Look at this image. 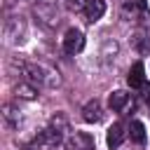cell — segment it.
Wrapping results in <instances>:
<instances>
[{"label": "cell", "instance_id": "5", "mask_svg": "<svg viewBox=\"0 0 150 150\" xmlns=\"http://www.w3.org/2000/svg\"><path fill=\"white\" fill-rule=\"evenodd\" d=\"M129 94L127 91H122V89H117V91H112L110 96H108V105H110V110H115V112H122L127 105H129Z\"/></svg>", "mask_w": 150, "mask_h": 150}, {"label": "cell", "instance_id": "8", "mask_svg": "<svg viewBox=\"0 0 150 150\" xmlns=\"http://www.w3.org/2000/svg\"><path fill=\"white\" fill-rule=\"evenodd\" d=\"M16 96L19 98H26V101H33L35 96H38V89L33 87V84H26V82H21V84H16Z\"/></svg>", "mask_w": 150, "mask_h": 150}, {"label": "cell", "instance_id": "3", "mask_svg": "<svg viewBox=\"0 0 150 150\" xmlns=\"http://www.w3.org/2000/svg\"><path fill=\"white\" fill-rule=\"evenodd\" d=\"M124 127L120 124V122H115L110 129H108V136H105V141H108V148L110 150H117L120 145H122V141H124Z\"/></svg>", "mask_w": 150, "mask_h": 150}, {"label": "cell", "instance_id": "6", "mask_svg": "<svg viewBox=\"0 0 150 150\" xmlns=\"http://www.w3.org/2000/svg\"><path fill=\"white\" fill-rule=\"evenodd\" d=\"M105 14V2L103 0H89L87 2V7H84V16H87V21H98L101 16Z\"/></svg>", "mask_w": 150, "mask_h": 150}, {"label": "cell", "instance_id": "7", "mask_svg": "<svg viewBox=\"0 0 150 150\" xmlns=\"http://www.w3.org/2000/svg\"><path fill=\"white\" fill-rule=\"evenodd\" d=\"M129 136H131V141H134V143L143 145V143H145V127H143V122L134 120V122L129 124Z\"/></svg>", "mask_w": 150, "mask_h": 150}, {"label": "cell", "instance_id": "2", "mask_svg": "<svg viewBox=\"0 0 150 150\" xmlns=\"http://www.w3.org/2000/svg\"><path fill=\"white\" fill-rule=\"evenodd\" d=\"M101 117H103V112H101V103L94 98V101H89V103H84V108H82V120L87 122V124H96V122H101Z\"/></svg>", "mask_w": 150, "mask_h": 150}, {"label": "cell", "instance_id": "1", "mask_svg": "<svg viewBox=\"0 0 150 150\" xmlns=\"http://www.w3.org/2000/svg\"><path fill=\"white\" fill-rule=\"evenodd\" d=\"M82 47H84V35L77 28L66 30V35H63V49H66V54H77V52H82Z\"/></svg>", "mask_w": 150, "mask_h": 150}, {"label": "cell", "instance_id": "10", "mask_svg": "<svg viewBox=\"0 0 150 150\" xmlns=\"http://www.w3.org/2000/svg\"><path fill=\"white\" fill-rule=\"evenodd\" d=\"M66 124H68V122H66V117H63V115H56V117L52 120V127H54V129H59V131H66Z\"/></svg>", "mask_w": 150, "mask_h": 150}, {"label": "cell", "instance_id": "9", "mask_svg": "<svg viewBox=\"0 0 150 150\" xmlns=\"http://www.w3.org/2000/svg\"><path fill=\"white\" fill-rule=\"evenodd\" d=\"M87 2H89V0H66L68 9H73V12H80V9H84V7H87Z\"/></svg>", "mask_w": 150, "mask_h": 150}, {"label": "cell", "instance_id": "4", "mask_svg": "<svg viewBox=\"0 0 150 150\" xmlns=\"http://www.w3.org/2000/svg\"><path fill=\"white\" fill-rule=\"evenodd\" d=\"M127 82H129V87H134V89H136V87H143V82H145V66H143L141 61L129 68Z\"/></svg>", "mask_w": 150, "mask_h": 150}, {"label": "cell", "instance_id": "11", "mask_svg": "<svg viewBox=\"0 0 150 150\" xmlns=\"http://www.w3.org/2000/svg\"><path fill=\"white\" fill-rule=\"evenodd\" d=\"M145 103H148V105H150V87H148V89H145Z\"/></svg>", "mask_w": 150, "mask_h": 150}]
</instances>
